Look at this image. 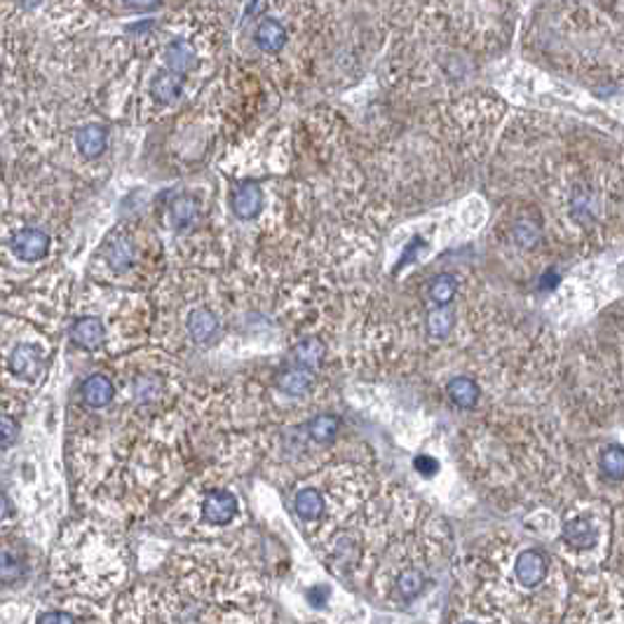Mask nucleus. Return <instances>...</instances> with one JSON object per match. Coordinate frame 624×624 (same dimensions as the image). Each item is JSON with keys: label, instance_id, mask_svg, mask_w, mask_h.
<instances>
[{"label": "nucleus", "instance_id": "f3484780", "mask_svg": "<svg viewBox=\"0 0 624 624\" xmlns=\"http://www.w3.org/2000/svg\"><path fill=\"white\" fill-rule=\"evenodd\" d=\"M75 148L87 160H97L109 148V132L101 125H85L75 132Z\"/></svg>", "mask_w": 624, "mask_h": 624}, {"label": "nucleus", "instance_id": "1a4fd4ad", "mask_svg": "<svg viewBox=\"0 0 624 624\" xmlns=\"http://www.w3.org/2000/svg\"><path fill=\"white\" fill-rule=\"evenodd\" d=\"M69 337L71 343L85 350V353H99L109 341V329H106V322L99 315H81L73 319Z\"/></svg>", "mask_w": 624, "mask_h": 624}, {"label": "nucleus", "instance_id": "6e6552de", "mask_svg": "<svg viewBox=\"0 0 624 624\" xmlns=\"http://www.w3.org/2000/svg\"><path fill=\"white\" fill-rule=\"evenodd\" d=\"M583 624H624V589L605 585V589L585 603Z\"/></svg>", "mask_w": 624, "mask_h": 624}, {"label": "nucleus", "instance_id": "ddd939ff", "mask_svg": "<svg viewBox=\"0 0 624 624\" xmlns=\"http://www.w3.org/2000/svg\"><path fill=\"white\" fill-rule=\"evenodd\" d=\"M563 542H566V547H571V552L575 554L591 552L599 547L601 533L597 524L587 519V516H575V519L566 522V526H563Z\"/></svg>", "mask_w": 624, "mask_h": 624}, {"label": "nucleus", "instance_id": "4468645a", "mask_svg": "<svg viewBox=\"0 0 624 624\" xmlns=\"http://www.w3.org/2000/svg\"><path fill=\"white\" fill-rule=\"evenodd\" d=\"M148 93L158 103L172 106L186 93V75H179L174 71L160 69L154 73V78L148 83Z\"/></svg>", "mask_w": 624, "mask_h": 624}, {"label": "nucleus", "instance_id": "9b49d317", "mask_svg": "<svg viewBox=\"0 0 624 624\" xmlns=\"http://www.w3.org/2000/svg\"><path fill=\"white\" fill-rule=\"evenodd\" d=\"M162 62H164L162 69L174 71L179 75H186L188 78V73H193L197 66H200V54H197L195 45L188 38L176 36L164 45Z\"/></svg>", "mask_w": 624, "mask_h": 624}, {"label": "nucleus", "instance_id": "bb28decb", "mask_svg": "<svg viewBox=\"0 0 624 624\" xmlns=\"http://www.w3.org/2000/svg\"><path fill=\"white\" fill-rule=\"evenodd\" d=\"M428 327H430L432 337H446V333H449L451 327H453V319H451L449 313H435V315L428 319Z\"/></svg>", "mask_w": 624, "mask_h": 624}, {"label": "nucleus", "instance_id": "9d476101", "mask_svg": "<svg viewBox=\"0 0 624 624\" xmlns=\"http://www.w3.org/2000/svg\"><path fill=\"white\" fill-rule=\"evenodd\" d=\"M223 325L217 310H211L209 306H195L188 310L186 317V333L191 343L195 345H209L219 339Z\"/></svg>", "mask_w": 624, "mask_h": 624}, {"label": "nucleus", "instance_id": "412c9836", "mask_svg": "<svg viewBox=\"0 0 624 624\" xmlns=\"http://www.w3.org/2000/svg\"><path fill=\"white\" fill-rule=\"evenodd\" d=\"M449 397L455 406H461V408H475L477 400H479V388L475 380H469V378H453L451 383H449Z\"/></svg>", "mask_w": 624, "mask_h": 624}, {"label": "nucleus", "instance_id": "6ab92c4d", "mask_svg": "<svg viewBox=\"0 0 624 624\" xmlns=\"http://www.w3.org/2000/svg\"><path fill=\"white\" fill-rule=\"evenodd\" d=\"M197 217H200V205H197L191 195H181L170 205V223L176 231H186Z\"/></svg>", "mask_w": 624, "mask_h": 624}, {"label": "nucleus", "instance_id": "20e7f679", "mask_svg": "<svg viewBox=\"0 0 624 624\" xmlns=\"http://www.w3.org/2000/svg\"><path fill=\"white\" fill-rule=\"evenodd\" d=\"M512 573H514V589H512V597L510 603L516 601L522 591L530 594V591H540L542 585H547L550 580V556L540 550H522L519 554L514 556L512 561Z\"/></svg>", "mask_w": 624, "mask_h": 624}, {"label": "nucleus", "instance_id": "2eb2a0df", "mask_svg": "<svg viewBox=\"0 0 624 624\" xmlns=\"http://www.w3.org/2000/svg\"><path fill=\"white\" fill-rule=\"evenodd\" d=\"M286 40H289L286 26L280 20L276 17L258 20L254 28V42L264 54H280L286 48Z\"/></svg>", "mask_w": 624, "mask_h": 624}, {"label": "nucleus", "instance_id": "7ed1b4c3", "mask_svg": "<svg viewBox=\"0 0 624 624\" xmlns=\"http://www.w3.org/2000/svg\"><path fill=\"white\" fill-rule=\"evenodd\" d=\"M113 624H164L158 594L150 583H136L113 603Z\"/></svg>", "mask_w": 624, "mask_h": 624}, {"label": "nucleus", "instance_id": "0eeeda50", "mask_svg": "<svg viewBox=\"0 0 624 624\" xmlns=\"http://www.w3.org/2000/svg\"><path fill=\"white\" fill-rule=\"evenodd\" d=\"M103 264L109 266L113 276H127L136 266H139V245H136L134 235L127 228H115L103 249Z\"/></svg>", "mask_w": 624, "mask_h": 624}, {"label": "nucleus", "instance_id": "dca6fc26", "mask_svg": "<svg viewBox=\"0 0 624 624\" xmlns=\"http://www.w3.org/2000/svg\"><path fill=\"white\" fill-rule=\"evenodd\" d=\"M81 397H83V404L87 408H106V406H111V402L115 400V386H113V380L106 376V374H93V376H87L83 380V386H81Z\"/></svg>", "mask_w": 624, "mask_h": 624}, {"label": "nucleus", "instance_id": "b1692460", "mask_svg": "<svg viewBox=\"0 0 624 624\" xmlns=\"http://www.w3.org/2000/svg\"><path fill=\"white\" fill-rule=\"evenodd\" d=\"M453 296H455V280L451 276H439V278L432 280L430 298H432L435 306H439V308L449 306V303L453 301Z\"/></svg>", "mask_w": 624, "mask_h": 624}, {"label": "nucleus", "instance_id": "f8f14e48", "mask_svg": "<svg viewBox=\"0 0 624 624\" xmlns=\"http://www.w3.org/2000/svg\"><path fill=\"white\" fill-rule=\"evenodd\" d=\"M231 209L240 221H256L264 211V191L254 181H242L231 193Z\"/></svg>", "mask_w": 624, "mask_h": 624}, {"label": "nucleus", "instance_id": "f03ea898", "mask_svg": "<svg viewBox=\"0 0 624 624\" xmlns=\"http://www.w3.org/2000/svg\"><path fill=\"white\" fill-rule=\"evenodd\" d=\"M242 514L237 493L228 486L209 484L203 489H193L184 505L174 512V533L191 540H215L223 530L231 528Z\"/></svg>", "mask_w": 624, "mask_h": 624}, {"label": "nucleus", "instance_id": "393cba45", "mask_svg": "<svg viewBox=\"0 0 624 624\" xmlns=\"http://www.w3.org/2000/svg\"><path fill=\"white\" fill-rule=\"evenodd\" d=\"M601 469L605 472V477L622 479L624 477V449L620 446L605 449L601 455Z\"/></svg>", "mask_w": 624, "mask_h": 624}, {"label": "nucleus", "instance_id": "cd10ccee", "mask_svg": "<svg viewBox=\"0 0 624 624\" xmlns=\"http://www.w3.org/2000/svg\"><path fill=\"white\" fill-rule=\"evenodd\" d=\"M416 469L425 472V475H432V472H437V463L432 458H425V455H420V458H416Z\"/></svg>", "mask_w": 624, "mask_h": 624}, {"label": "nucleus", "instance_id": "5701e85b", "mask_svg": "<svg viewBox=\"0 0 624 624\" xmlns=\"http://www.w3.org/2000/svg\"><path fill=\"white\" fill-rule=\"evenodd\" d=\"M17 528V512H14L10 498L0 491V547L8 545Z\"/></svg>", "mask_w": 624, "mask_h": 624}, {"label": "nucleus", "instance_id": "4be33fe9", "mask_svg": "<svg viewBox=\"0 0 624 624\" xmlns=\"http://www.w3.org/2000/svg\"><path fill=\"white\" fill-rule=\"evenodd\" d=\"M341 428V420L331 414H319L308 423V437L317 444H329V441L337 439Z\"/></svg>", "mask_w": 624, "mask_h": 624}, {"label": "nucleus", "instance_id": "39448f33", "mask_svg": "<svg viewBox=\"0 0 624 624\" xmlns=\"http://www.w3.org/2000/svg\"><path fill=\"white\" fill-rule=\"evenodd\" d=\"M8 374L20 383H36L48 374V350L34 341H20L8 355Z\"/></svg>", "mask_w": 624, "mask_h": 624}, {"label": "nucleus", "instance_id": "c85d7f7f", "mask_svg": "<svg viewBox=\"0 0 624 624\" xmlns=\"http://www.w3.org/2000/svg\"><path fill=\"white\" fill-rule=\"evenodd\" d=\"M458 624H489V622H484V620H463V622H458Z\"/></svg>", "mask_w": 624, "mask_h": 624}, {"label": "nucleus", "instance_id": "a211bd4d", "mask_svg": "<svg viewBox=\"0 0 624 624\" xmlns=\"http://www.w3.org/2000/svg\"><path fill=\"white\" fill-rule=\"evenodd\" d=\"M325 353H327V347L325 343L319 341L317 337H308V339H303L296 350H294V359L298 364V369H306V371H315L319 364H322L325 359Z\"/></svg>", "mask_w": 624, "mask_h": 624}, {"label": "nucleus", "instance_id": "f257e3e1", "mask_svg": "<svg viewBox=\"0 0 624 624\" xmlns=\"http://www.w3.org/2000/svg\"><path fill=\"white\" fill-rule=\"evenodd\" d=\"M50 575L59 589L73 597L106 601L130 587V547L118 530L103 524H71L54 547Z\"/></svg>", "mask_w": 624, "mask_h": 624}, {"label": "nucleus", "instance_id": "aec40b11", "mask_svg": "<svg viewBox=\"0 0 624 624\" xmlns=\"http://www.w3.org/2000/svg\"><path fill=\"white\" fill-rule=\"evenodd\" d=\"M313 383V374L306 369H289L278 378V388L289 394V397H301V394L310 392Z\"/></svg>", "mask_w": 624, "mask_h": 624}, {"label": "nucleus", "instance_id": "423d86ee", "mask_svg": "<svg viewBox=\"0 0 624 624\" xmlns=\"http://www.w3.org/2000/svg\"><path fill=\"white\" fill-rule=\"evenodd\" d=\"M8 247L20 264H40L52 252V237L40 225H20L8 237Z\"/></svg>", "mask_w": 624, "mask_h": 624}, {"label": "nucleus", "instance_id": "a878e982", "mask_svg": "<svg viewBox=\"0 0 624 624\" xmlns=\"http://www.w3.org/2000/svg\"><path fill=\"white\" fill-rule=\"evenodd\" d=\"M20 437V425L10 414H0V453H5L14 446Z\"/></svg>", "mask_w": 624, "mask_h": 624}]
</instances>
